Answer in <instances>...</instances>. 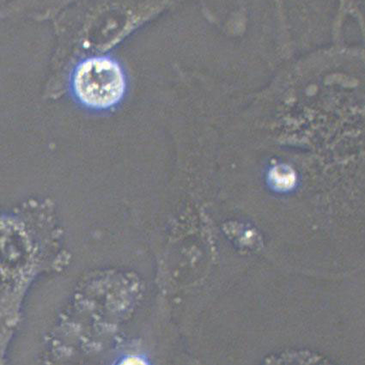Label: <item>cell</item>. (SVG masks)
Returning a JSON list of instances; mask_svg holds the SVG:
<instances>
[{
	"mask_svg": "<svg viewBox=\"0 0 365 365\" xmlns=\"http://www.w3.org/2000/svg\"><path fill=\"white\" fill-rule=\"evenodd\" d=\"M71 88L83 106L93 109L115 107L127 91V78L120 63L110 56H91L78 63Z\"/></svg>",
	"mask_w": 365,
	"mask_h": 365,
	"instance_id": "1",
	"label": "cell"
}]
</instances>
